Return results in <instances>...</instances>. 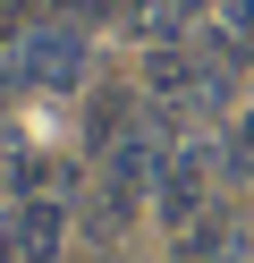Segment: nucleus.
Listing matches in <instances>:
<instances>
[{"instance_id":"nucleus-5","label":"nucleus","mask_w":254,"mask_h":263,"mask_svg":"<svg viewBox=\"0 0 254 263\" xmlns=\"http://www.w3.org/2000/svg\"><path fill=\"white\" fill-rule=\"evenodd\" d=\"M0 263H17V255H9V238H0Z\"/></svg>"},{"instance_id":"nucleus-1","label":"nucleus","mask_w":254,"mask_h":263,"mask_svg":"<svg viewBox=\"0 0 254 263\" xmlns=\"http://www.w3.org/2000/svg\"><path fill=\"white\" fill-rule=\"evenodd\" d=\"M9 77H17V85H43V93L85 85V34H76V17L26 26V34H17V51H9Z\"/></svg>"},{"instance_id":"nucleus-2","label":"nucleus","mask_w":254,"mask_h":263,"mask_svg":"<svg viewBox=\"0 0 254 263\" xmlns=\"http://www.w3.org/2000/svg\"><path fill=\"white\" fill-rule=\"evenodd\" d=\"M203 195H212V161H203V144H178V153H161V178H152V212H161L169 229H186L203 212Z\"/></svg>"},{"instance_id":"nucleus-4","label":"nucleus","mask_w":254,"mask_h":263,"mask_svg":"<svg viewBox=\"0 0 254 263\" xmlns=\"http://www.w3.org/2000/svg\"><path fill=\"white\" fill-rule=\"evenodd\" d=\"M60 9H68V17H110L119 0H60Z\"/></svg>"},{"instance_id":"nucleus-3","label":"nucleus","mask_w":254,"mask_h":263,"mask_svg":"<svg viewBox=\"0 0 254 263\" xmlns=\"http://www.w3.org/2000/svg\"><path fill=\"white\" fill-rule=\"evenodd\" d=\"M0 238H9L17 263H60V246H68V212L51 204V195H34V204L9 212V229H0Z\"/></svg>"}]
</instances>
